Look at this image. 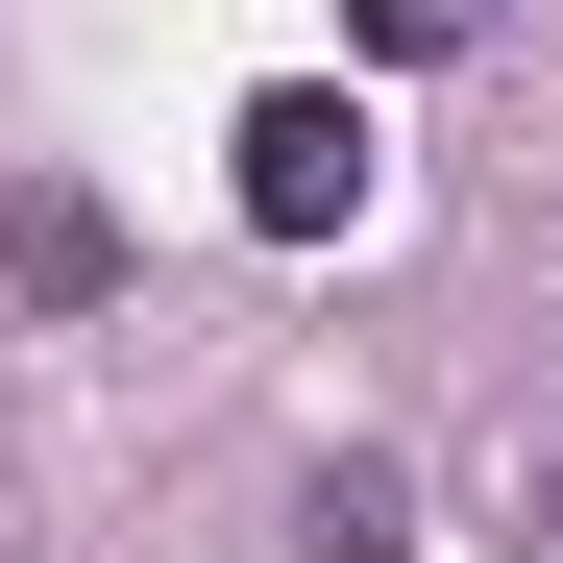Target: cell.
I'll return each instance as SVG.
<instances>
[{"instance_id":"obj_1","label":"cell","mask_w":563,"mask_h":563,"mask_svg":"<svg viewBox=\"0 0 563 563\" xmlns=\"http://www.w3.org/2000/svg\"><path fill=\"white\" fill-rule=\"evenodd\" d=\"M221 147H245L221 197H245L269 245H343V221H367V99H343V74H269V99H245Z\"/></svg>"},{"instance_id":"obj_5","label":"cell","mask_w":563,"mask_h":563,"mask_svg":"<svg viewBox=\"0 0 563 563\" xmlns=\"http://www.w3.org/2000/svg\"><path fill=\"white\" fill-rule=\"evenodd\" d=\"M515 539H539V563H563V465H515Z\"/></svg>"},{"instance_id":"obj_2","label":"cell","mask_w":563,"mask_h":563,"mask_svg":"<svg viewBox=\"0 0 563 563\" xmlns=\"http://www.w3.org/2000/svg\"><path fill=\"white\" fill-rule=\"evenodd\" d=\"M0 295H49V319H74V295H123V221L74 197V172H25V197H0Z\"/></svg>"},{"instance_id":"obj_4","label":"cell","mask_w":563,"mask_h":563,"mask_svg":"<svg viewBox=\"0 0 563 563\" xmlns=\"http://www.w3.org/2000/svg\"><path fill=\"white\" fill-rule=\"evenodd\" d=\"M343 49H367V74H465V49H490V0H343Z\"/></svg>"},{"instance_id":"obj_3","label":"cell","mask_w":563,"mask_h":563,"mask_svg":"<svg viewBox=\"0 0 563 563\" xmlns=\"http://www.w3.org/2000/svg\"><path fill=\"white\" fill-rule=\"evenodd\" d=\"M295 539H319V563H393V539H417V490H393V465H367V441H343V465H319V490H295Z\"/></svg>"}]
</instances>
